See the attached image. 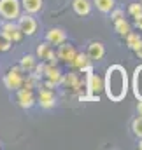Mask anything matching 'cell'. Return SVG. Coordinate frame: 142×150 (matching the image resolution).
I'll return each instance as SVG.
<instances>
[{
    "label": "cell",
    "mask_w": 142,
    "mask_h": 150,
    "mask_svg": "<svg viewBox=\"0 0 142 150\" xmlns=\"http://www.w3.org/2000/svg\"><path fill=\"white\" fill-rule=\"evenodd\" d=\"M100 91H104V80L93 72H88L86 74V94L98 96Z\"/></svg>",
    "instance_id": "9"
},
{
    "label": "cell",
    "mask_w": 142,
    "mask_h": 150,
    "mask_svg": "<svg viewBox=\"0 0 142 150\" xmlns=\"http://www.w3.org/2000/svg\"><path fill=\"white\" fill-rule=\"evenodd\" d=\"M132 133H133V136L139 140L142 138V117L141 115H137L133 120H132Z\"/></svg>",
    "instance_id": "23"
},
{
    "label": "cell",
    "mask_w": 142,
    "mask_h": 150,
    "mask_svg": "<svg viewBox=\"0 0 142 150\" xmlns=\"http://www.w3.org/2000/svg\"><path fill=\"white\" fill-rule=\"evenodd\" d=\"M139 103H137V115H141L142 117V100H137Z\"/></svg>",
    "instance_id": "29"
},
{
    "label": "cell",
    "mask_w": 142,
    "mask_h": 150,
    "mask_svg": "<svg viewBox=\"0 0 142 150\" xmlns=\"http://www.w3.org/2000/svg\"><path fill=\"white\" fill-rule=\"evenodd\" d=\"M44 79L46 80H49V82H53L55 86H60L62 84V79H63V74H62V70L56 67V65H44Z\"/></svg>",
    "instance_id": "13"
},
{
    "label": "cell",
    "mask_w": 142,
    "mask_h": 150,
    "mask_svg": "<svg viewBox=\"0 0 142 150\" xmlns=\"http://www.w3.org/2000/svg\"><path fill=\"white\" fill-rule=\"evenodd\" d=\"M86 54H88V58L91 59V63H95V61H102V59L105 58V45H104L102 42L93 40V42L88 44V51H86Z\"/></svg>",
    "instance_id": "12"
},
{
    "label": "cell",
    "mask_w": 142,
    "mask_h": 150,
    "mask_svg": "<svg viewBox=\"0 0 142 150\" xmlns=\"http://www.w3.org/2000/svg\"><path fill=\"white\" fill-rule=\"evenodd\" d=\"M109 14H110V21H116V19H119V18H125V12H123L121 9H116V7H114Z\"/></svg>",
    "instance_id": "26"
},
{
    "label": "cell",
    "mask_w": 142,
    "mask_h": 150,
    "mask_svg": "<svg viewBox=\"0 0 142 150\" xmlns=\"http://www.w3.org/2000/svg\"><path fill=\"white\" fill-rule=\"evenodd\" d=\"M141 4H142V0H141Z\"/></svg>",
    "instance_id": "31"
},
{
    "label": "cell",
    "mask_w": 142,
    "mask_h": 150,
    "mask_svg": "<svg viewBox=\"0 0 142 150\" xmlns=\"http://www.w3.org/2000/svg\"><path fill=\"white\" fill-rule=\"evenodd\" d=\"M21 4V11L28 12V14H39L44 7V0H19Z\"/></svg>",
    "instance_id": "17"
},
{
    "label": "cell",
    "mask_w": 142,
    "mask_h": 150,
    "mask_svg": "<svg viewBox=\"0 0 142 150\" xmlns=\"http://www.w3.org/2000/svg\"><path fill=\"white\" fill-rule=\"evenodd\" d=\"M77 54V51H75V47L72 45L70 42H62L60 45H58V51H56V58H58V61H63V63H67V65H70V61L74 59V56Z\"/></svg>",
    "instance_id": "11"
},
{
    "label": "cell",
    "mask_w": 142,
    "mask_h": 150,
    "mask_svg": "<svg viewBox=\"0 0 142 150\" xmlns=\"http://www.w3.org/2000/svg\"><path fill=\"white\" fill-rule=\"evenodd\" d=\"M25 72L19 67H12L7 70V74L4 75V86L9 91H16L23 86V79H25Z\"/></svg>",
    "instance_id": "4"
},
{
    "label": "cell",
    "mask_w": 142,
    "mask_h": 150,
    "mask_svg": "<svg viewBox=\"0 0 142 150\" xmlns=\"http://www.w3.org/2000/svg\"><path fill=\"white\" fill-rule=\"evenodd\" d=\"M21 12L19 0H0V18L4 21H16Z\"/></svg>",
    "instance_id": "2"
},
{
    "label": "cell",
    "mask_w": 142,
    "mask_h": 150,
    "mask_svg": "<svg viewBox=\"0 0 142 150\" xmlns=\"http://www.w3.org/2000/svg\"><path fill=\"white\" fill-rule=\"evenodd\" d=\"M128 14H130L132 18H139V16L142 14V4L141 2L130 4V5H128Z\"/></svg>",
    "instance_id": "24"
},
{
    "label": "cell",
    "mask_w": 142,
    "mask_h": 150,
    "mask_svg": "<svg viewBox=\"0 0 142 150\" xmlns=\"http://www.w3.org/2000/svg\"><path fill=\"white\" fill-rule=\"evenodd\" d=\"M135 28H137L139 32H142V14L139 18H135Z\"/></svg>",
    "instance_id": "27"
},
{
    "label": "cell",
    "mask_w": 142,
    "mask_h": 150,
    "mask_svg": "<svg viewBox=\"0 0 142 150\" xmlns=\"http://www.w3.org/2000/svg\"><path fill=\"white\" fill-rule=\"evenodd\" d=\"M130 89V80H128V72L123 65H110L105 70L104 77V91L105 96L114 101L119 103L126 98Z\"/></svg>",
    "instance_id": "1"
},
{
    "label": "cell",
    "mask_w": 142,
    "mask_h": 150,
    "mask_svg": "<svg viewBox=\"0 0 142 150\" xmlns=\"http://www.w3.org/2000/svg\"><path fill=\"white\" fill-rule=\"evenodd\" d=\"M132 93L135 96V100H142V65H139L133 70L132 77Z\"/></svg>",
    "instance_id": "16"
},
{
    "label": "cell",
    "mask_w": 142,
    "mask_h": 150,
    "mask_svg": "<svg viewBox=\"0 0 142 150\" xmlns=\"http://www.w3.org/2000/svg\"><path fill=\"white\" fill-rule=\"evenodd\" d=\"M133 52H135V56H137L139 59H142V42H141V45H139V47H137Z\"/></svg>",
    "instance_id": "28"
},
{
    "label": "cell",
    "mask_w": 142,
    "mask_h": 150,
    "mask_svg": "<svg viewBox=\"0 0 142 150\" xmlns=\"http://www.w3.org/2000/svg\"><path fill=\"white\" fill-rule=\"evenodd\" d=\"M11 47H12V42H11L9 38H5L2 33H0V52H7Z\"/></svg>",
    "instance_id": "25"
},
{
    "label": "cell",
    "mask_w": 142,
    "mask_h": 150,
    "mask_svg": "<svg viewBox=\"0 0 142 150\" xmlns=\"http://www.w3.org/2000/svg\"><path fill=\"white\" fill-rule=\"evenodd\" d=\"M16 103H18L23 110H30V108L37 103L34 91H32V89H25V87L16 89Z\"/></svg>",
    "instance_id": "7"
},
{
    "label": "cell",
    "mask_w": 142,
    "mask_h": 150,
    "mask_svg": "<svg viewBox=\"0 0 142 150\" xmlns=\"http://www.w3.org/2000/svg\"><path fill=\"white\" fill-rule=\"evenodd\" d=\"M35 58L47 63V65H58V58H56V52L53 51V45L49 42H42L39 47H37Z\"/></svg>",
    "instance_id": "6"
},
{
    "label": "cell",
    "mask_w": 142,
    "mask_h": 150,
    "mask_svg": "<svg viewBox=\"0 0 142 150\" xmlns=\"http://www.w3.org/2000/svg\"><path fill=\"white\" fill-rule=\"evenodd\" d=\"M139 149L142 150V138H139Z\"/></svg>",
    "instance_id": "30"
},
{
    "label": "cell",
    "mask_w": 142,
    "mask_h": 150,
    "mask_svg": "<svg viewBox=\"0 0 142 150\" xmlns=\"http://www.w3.org/2000/svg\"><path fill=\"white\" fill-rule=\"evenodd\" d=\"M93 7H97L98 12L102 14H109L114 7H116V0H91Z\"/></svg>",
    "instance_id": "20"
},
{
    "label": "cell",
    "mask_w": 142,
    "mask_h": 150,
    "mask_svg": "<svg viewBox=\"0 0 142 150\" xmlns=\"http://www.w3.org/2000/svg\"><path fill=\"white\" fill-rule=\"evenodd\" d=\"M65 40H67V32L63 28H51L46 32V42H49L51 45H60Z\"/></svg>",
    "instance_id": "14"
},
{
    "label": "cell",
    "mask_w": 142,
    "mask_h": 150,
    "mask_svg": "<svg viewBox=\"0 0 142 150\" xmlns=\"http://www.w3.org/2000/svg\"><path fill=\"white\" fill-rule=\"evenodd\" d=\"M0 33L4 35L5 38H9L12 44H16V42H21L23 40V32L19 30V26H18V23L16 21H4L2 25H0Z\"/></svg>",
    "instance_id": "5"
},
{
    "label": "cell",
    "mask_w": 142,
    "mask_h": 150,
    "mask_svg": "<svg viewBox=\"0 0 142 150\" xmlns=\"http://www.w3.org/2000/svg\"><path fill=\"white\" fill-rule=\"evenodd\" d=\"M114 23V30H116V33L119 35V37H125V35H128L130 32H132V25L125 19V18H119V19H116V21H112Z\"/></svg>",
    "instance_id": "19"
},
{
    "label": "cell",
    "mask_w": 142,
    "mask_h": 150,
    "mask_svg": "<svg viewBox=\"0 0 142 150\" xmlns=\"http://www.w3.org/2000/svg\"><path fill=\"white\" fill-rule=\"evenodd\" d=\"M72 9L77 16L81 18H86L91 14V9H93V4L91 0H72Z\"/></svg>",
    "instance_id": "15"
},
{
    "label": "cell",
    "mask_w": 142,
    "mask_h": 150,
    "mask_svg": "<svg viewBox=\"0 0 142 150\" xmlns=\"http://www.w3.org/2000/svg\"><path fill=\"white\" fill-rule=\"evenodd\" d=\"M125 42H126V47L130 49V51H135L139 45H141L142 42V35L141 33H137V32H130L128 35H125Z\"/></svg>",
    "instance_id": "21"
},
{
    "label": "cell",
    "mask_w": 142,
    "mask_h": 150,
    "mask_svg": "<svg viewBox=\"0 0 142 150\" xmlns=\"http://www.w3.org/2000/svg\"><path fill=\"white\" fill-rule=\"evenodd\" d=\"M62 84H63L65 87L72 89V91H79V89H81V86H82V82H81L79 75L75 74V72H69V74H63Z\"/></svg>",
    "instance_id": "18"
},
{
    "label": "cell",
    "mask_w": 142,
    "mask_h": 150,
    "mask_svg": "<svg viewBox=\"0 0 142 150\" xmlns=\"http://www.w3.org/2000/svg\"><path fill=\"white\" fill-rule=\"evenodd\" d=\"M37 103L44 110L53 108L56 105V94H55V91L49 89V87H40L39 89V96H37Z\"/></svg>",
    "instance_id": "8"
},
{
    "label": "cell",
    "mask_w": 142,
    "mask_h": 150,
    "mask_svg": "<svg viewBox=\"0 0 142 150\" xmlns=\"http://www.w3.org/2000/svg\"><path fill=\"white\" fill-rule=\"evenodd\" d=\"M35 65H37V58L34 56V54H25V56L21 58V61H19V68H21L25 74L32 72Z\"/></svg>",
    "instance_id": "22"
},
{
    "label": "cell",
    "mask_w": 142,
    "mask_h": 150,
    "mask_svg": "<svg viewBox=\"0 0 142 150\" xmlns=\"http://www.w3.org/2000/svg\"><path fill=\"white\" fill-rule=\"evenodd\" d=\"M16 23H18L19 30L23 32V35H27V37H34L39 30V23H37L35 16L28 14V12H21L19 18L16 19Z\"/></svg>",
    "instance_id": "3"
},
{
    "label": "cell",
    "mask_w": 142,
    "mask_h": 150,
    "mask_svg": "<svg viewBox=\"0 0 142 150\" xmlns=\"http://www.w3.org/2000/svg\"><path fill=\"white\" fill-rule=\"evenodd\" d=\"M70 68H75V70H81L82 74H88V72H93V67H91V59L88 58L86 52H77L74 56V59L69 65Z\"/></svg>",
    "instance_id": "10"
}]
</instances>
